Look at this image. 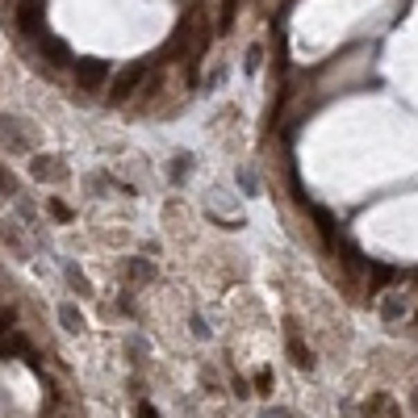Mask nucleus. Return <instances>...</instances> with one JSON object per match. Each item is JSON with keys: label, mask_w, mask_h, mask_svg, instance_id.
I'll list each match as a JSON object with an SVG mask.
<instances>
[{"label": "nucleus", "mask_w": 418, "mask_h": 418, "mask_svg": "<svg viewBox=\"0 0 418 418\" xmlns=\"http://www.w3.org/2000/svg\"><path fill=\"white\" fill-rule=\"evenodd\" d=\"M385 318H389V322H393V318H401V301H397V297H389V301H385Z\"/></svg>", "instance_id": "obj_15"}, {"label": "nucleus", "mask_w": 418, "mask_h": 418, "mask_svg": "<svg viewBox=\"0 0 418 418\" xmlns=\"http://www.w3.org/2000/svg\"><path fill=\"white\" fill-rule=\"evenodd\" d=\"M109 80V59H75V84L80 88H100Z\"/></svg>", "instance_id": "obj_1"}, {"label": "nucleus", "mask_w": 418, "mask_h": 418, "mask_svg": "<svg viewBox=\"0 0 418 418\" xmlns=\"http://www.w3.org/2000/svg\"><path fill=\"white\" fill-rule=\"evenodd\" d=\"M255 389H260V393H268V389H272V372H268V368L255 376Z\"/></svg>", "instance_id": "obj_17"}, {"label": "nucleus", "mask_w": 418, "mask_h": 418, "mask_svg": "<svg viewBox=\"0 0 418 418\" xmlns=\"http://www.w3.org/2000/svg\"><path fill=\"white\" fill-rule=\"evenodd\" d=\"M143 75H147V67H143V63L122 67V71H118V80H113V88H109V96H113V100H126V96L143 84Z\"/></svg>", "instance_id": "obj_2"}, {"label": "nucleus", "mask_w": 418, "mask_h": 418, "mask_svg": "<svg viewBox=\"0 0 418 418\" xmlns=\"http://www.w3.org/2000/svg\"><path fill=\"white\" fill-rule=\"evenodd\" d=\"M59 322H63L67 331H84V318H80L75 305H59Z\"/></svg>", "instance_id": "obj_7"}, {"label": "nucleus", "mask_w": 418, "mask_h": 418, "mask_svg": "<svg viewBox=\"0 0 418 418\" xmlns=\"http://www.w3.org/2000/svg\"><path fill=\"white\" fill-rule=\"evenodd\" d=\"M314 222H318V235H322L327 243H335V218L327 214V209H318V205H314Z\"/></svg>", "instance_id": "obj_6"}, {"label": "nucleus", "mask_w": 418, "mask_h": 418, "mask_svg": "<svg viewBox=\"0 0 418 418\" xmlns=\"http://www.w3.org/2000/svg\"><path fill=\"white\" fill-rule=\"evenodd\" d=\"M134 418H159V414H155V406H147V401H143V406H138V414H134Z\"/></svg>", "instance_id": "obj_19"}, {"label": "nucleus", "mask_w": 418, "mask_h": 418, "mask_svg": "<svg viewBox=\"0 0 418 418\" xmlns=\"http://www.w3.org/2000/svg\"><path fill=\"white\" fill-rule=\"evenodd\" d=\"M51 214H55L59 222H71V209H67L63 201H51Z\"/></svg>", "instance_id": "obj_14"}, {"label": "nucleus", "mask_w": 418, "mask_h": 418, "mask_svg": "<svg viewBox=\"0 0 418 418\" xmlns=\"http://www.w3.org/2000/svg\"><path fill=\"white\" fill-rule=\"evenodd\" d=\"M17 188V180H13V172H5V167H0V197H9Z\"/></svg>", "instance_id": "obj_12"}, {"label": "nucleus", "mask_w": 418, "mask_h": 418, "mask_svg": "<svg viewBox=\"0 0 418 418\" xmlns=\"http://www.w3.org/2000/svg\"><path fill=\"white\" fill-rule=\"evenodd\" d=\"M17 26L26 34H42V5H38V0H21V5H17Z\"/></svg>", "instance_id": "obj_4"}, {"label": "nucleus", "mask_w": 418, "mask_h": 418, "mask_svg": "<svg viewBox=\"0 0 418 418\" xmlns=\"http://www.w3.org/2000/svg\"><path fill=\"white\" fill-rule=\"evenodd\" d=\"M34 176L42 180V176H63V167H55V163H46V159H34Z\"/></svg>", "instance_id": "obj_10"}, {"label": "nucleus", "mask_w": 418, "mask_h": 418, "mask_svg": "<svg viewBox=\"0 0 418 418\" xmlns=\"http://www.w3.org/2000/svg\"><path fill=\"white\" fill-rule=\"evenodd\" d=\"M42 51H46V59H51L55 67L71 63V55H67V42H59V38H42Z\"/></svg>", "instance_id": "obj_5"}, {"label": "nucleus", "mask_w": 418, "mask_h": 418, "mask_svg": "<svg viewBox=\"0 0 418 418\" xmlns=\"http://www.w3.org/2000/svg\"><path fill=\"white\" fill-rule=\"evenodd\" d=\"M289 356H293V364H297V368H309V364H314V356L305 352V343H301V339H289Z\"/></svg>", "instance_id": "obj_8"}, {"label": "nucleus", "mask_w": 418, "mask_h": 418, "mask_svg": "<svg viewBox=\"0 0 418 418\" xmlns=\"http://www.w3.org/2000/svg\"><path fill=\"white\" fill-rule=\"evenodd\" d=\"M151 272H155V268H151V264H143V260H138V264H134V276H143V280H147V276H151Z\"/></svg>", "instance_id": "obj_18"}, {"label": "nucleus", "mask_w": 418, "mask_h": 418, "mask_svg": "<svg viewBox=\"0 0 418 418\" xmlns=\"http://www.w3.org/2000/svg\"><path fill=\"white\" fill-rule=\"evenodd\" d=\"M368 280H372V289H385V284L393 280V268H372V276H368Z\"/></svg>", "instance_id": "obj_11"}, {"label": "nucleus", "mask_w": 418, "mask_h": 418, "mask_svg": "<svg viewBox=\"0 0 418 418\" xmlns=\"http://www.w3.org/2000/svg\"><path fill=\"white\" fill-rule=\"evenodd\" d=\"M235 9H239V0H226V5H222V26H218L222 34H226V30L235 26Z\"/></svg>", "instance_id": "obj_9"}, {"label": "nucleus", "mask_w": 418, "mask_h": 418, "mask_svg": "<svg viewBox=\"0 0 418 418\" xmlns=\"http://www.w3.org/2000/svg\"><path fill=\"white\" fill-rule=\"evenodd\" d=\"M260 59H264V51H260V46H251V51H247V71H255V67H260Z\"/></svg>", "instance_id": "obj_16"}, {"label": "nucleus", "mask_w": 418, "mask_h": 418, "mask_svg": "<svg viewBox=\"0 0 418 418\" xmlns=\"http://www.w3.org/2000/svg\"><path fill=\"white\" fill-rule=\"evenodd\" d=\"M201 21H205V9L201 5H192L188 13H184V21H180V30H176V46H188L197 34H201Z\"/></svg>", "instance_id": "obj_3"}, {"label": "nucleus", "mask_w": 418, "mask_h": 418, "mask_svg": "<svg viewBox=\"0 0 418 418\" xmlns=\"http://www.w3.org/2000/svg\"><path fill=\"white\" fill-rule=\"evenodd\" d=\"M414 410H418V389H414Z\"/></svg>", "instance_id": "obj_21"}, {"label": "nucleus", "mask_w": 418, "mask_h": 418, "mask_svg": "<svg viewBox=\"0 0 418 418\" xmlns=\"http://www.w3.org/2000/svg\"><path fill=\"white\" fill-rule=\"evenodd\" d=\"M13 322H17V314H13V309H0V335H9Z\"/></svg>", "instance_id": "obj_13"}, {"label": "nucleus", "mask_w": 418, "mask_h": 418, "mask_svg": "<svg viewBox=\"0 0 418 418\" xmlns=\"http://www.w3.org/2000/svg\"><path fill=\"white\" fill-rule=\"evenodd\" d=\"M264 418H293L289 410H264Z\"/></svg>", "instance_id": "obj_20"}]
</instances>
